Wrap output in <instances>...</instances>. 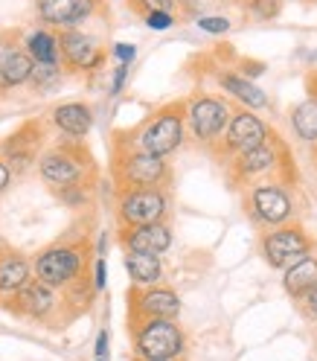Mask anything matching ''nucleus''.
Returning <instances> with one entry per match:
<instances>
[{
  "label": "nucleus",
  "instance_id": "nucleus-19",
  "mask_svg": "<svg viewBox=\"0 0 317 361\" xmlns=\"http://www.w3.org/2000/svg\"><path fill=\"white\" fill-rule=\"evenodd\" d=\"M125 271L131 283L137 288H146V286H157L163 277V262L157 254H134V251H125Z\"/></svg>",
  "mask_w": 317,
  "mask_h": 361
},
{
  "label": "nucleus",
  "instance_id": "nucleus-32",
  "mask_svg": "<svg viewBox=\"0 0 317 361\" xmlns=\"http://www.w3.org/2000/svg\"><path fill=\"white\" fill-rule=\"evenodd\" d=\"M128 79V64H117V71H114V82H111V97H120V90Z\"/></svg>",
  "mask_w": 317,
  "mask_h": 361
},
{
  "label": "nucleus",
  "instance_id": "nucleus-7",
  "mask_svg": "<svg viewBox=\"0 0 317 361\" xmlns=\"http://www.w3.org/2000/svg\"><path fill=\"white\" fill-rule=\"evenodd\" d=\"M58 61L67 71L76 73H90L99 71L105 61V50L99 38L87 35L82 30H58Z\"/></svg>",
  "mask_w": 317,
  "mask_h": 361
},
{
  "label": "nucleus",
  "instance_id": "nucleus-20",
  "mask_svg": "<svg viewBox=\"0 0 317 361\" xmlns=\"http://www.w3.org/2000/svg\"><path fill=\"white\" fill-rule=\"evenodd\" d=\"M314 286H317V257L314 254L303 257L300 262H294L291 268L282 271V288L294 300H297L300 295H306V291L314 288Z\"/></svg>",
  "mask_w": 317,
  "mask_h": 361
},
{
  "label": "nucleus",
  "instance_id": "nucleus-16",
  "mask_svg": "<svg viewBox=\"0 0 317 361\" xmlns=\"http://www.w3.org/2000/svg\"><path fill=\"white\" fill-rule=\"evenodd\" d=\"M277 164H280L277 146L268 140V143H262V146H256V149L239 152V154L233 157L230 169H233V178H236V180H256V178H265V175L274 172Z\"/></svg>",
  "mask_w": 317,
  "mask_h": 361
},
{
  "label": "nucleus",
  "instance_id": "nucleus-34",
  "mask_svg": "<svg viewBox=\"0 0 317 361\" xmlns=\"http://www.w3.org/2000/svg\"><path fill=\"white\" fill-rule=\"evenodd\" d=\"M12 184V169H9V164L0 157V192H6V187Z\"/></svg>",
  "mask_w": 317,
  "mask_h": 361
},
{
  "label": "nucleus",
  "instance_id": "nucleus-18",
  "mask_svg": "<svg viewBox=\"0 0 317 361\" xmlns=\"http://www.w3.org/2000/svg\"><path fill=\"white\" fill-rule=\"evenodd\" d=\"M32 277V265L18 251H0V295H15V291Z\"/></svg>",
  "mask_w": 317,
  "mask_h": 361
},
{
  "label": "nucleus",
  "instance_id": "nucleus-28",
  "mask_svg": "<svg viewBox=\"0 0 317 361\" xmlns=\"http://www.w3.org/2000/svg\"><path fill=\"white\" fill-rule=\"evenodd\" d=\"M143 24L149 30H154V32H163V30L175 27V15L172 12H146L143 15Z\"/></svg>",
  "mask_w": 317,
  "mask_h": 361
},
{
  "label": "nucleus",
  "instance_id": "nucleus-14",
  "mask_svg": "<svg viewBox=\"0 0 317 361\" xmlns=\"http://www.w3.org/2000/svg\"><path fill=\"white\" fill-rule=\"evenodd\" d=\"M120 242L125 251L134 254H166L172 247V231L169 224L154 221V224H131V228L120 231Z\"/></svg>",
  "mask_w": 317,
  "mask_h": 361
},
{
  "label": "nucleus",
  "instance_id": "nucleus-25",
  "mask_svg": "<svg viewBox=\"0 0 317 361\" xmlns=\"http://www.w3.org/2000/svg\"><path fill=\"white\" fill-rule=\"evenodd\" d=\"M58 79H61V64H35V67H32V76H30V82H32L38 90L56 87Z\"/></svg>",
  "mask_w": 317,
  "mask_h": 361
},
{
  "label": "nucleus",
  "instance_id": "nucleus-10",
  "mask_svg": "<svg viewBox=\"0 0 317 361\" xmlns=\"http://www.w3.org/2000/svg\"><path fill=\"white\" fill-rule=\"evenodd\" d=\"M85 169H87V164L82 161V154L76 149H67V146L50 149L47 154H41V161H38L41 178L56 190L82 187L85 184Z\"/></svg>",
  "mask_w": 317,
  "mask_h": 361
},
{
  "label": "nucleus",
  "instance_id": "nucleus-24",
  "mask_svg": "<svg viewBox=\"0 0 317 361\" xmlns=\"http://www.w3.org/2000/svg\"><path fill=\"white\" fill-rule=\"evenodd\" d=\"M291 126H294V131H297L300 140H306V143H314L317 140V99L314 97L303 99L300 105H294Z\"/></svg>",
  "mask_w": 317,
  "mask_h": 361
},
{
  "label": "nucleus",
  "instance_id": "nucleus-11",
  "mask_svg": "<svg viewBox=\"0 0 317 361\" xmlns=\"http://www.w3.org/2000/svg\"><path fill=\"white\" fill-rule=\"evenodd\" d=\"M224 152L230 154H239V152H247V149H256L262 143H268L271 137V128L254 114L251 108H239L236 114H230V123L224 128Z\"/></svg>",
  "mask_w": 317,
  "mask_h": 361
},
{
  "label": "nucleus",
  "instance_id": "nucleus-30",
  "mask_svg": "<svg viewBox=\"0 0 317 361\" xmlns=\"http://www.w3.org/2000/svg\"><path fill=\"white\" fill-rule=\"evenodd\" d=\"M297 300H300V309H303L306 318L317 321V286H314V288H309L306 295H300Z\"/></svg>",
  "mask_w": 317,
  "mask_h": 361
},
{
  "label": "nucleus",
  "instance_id": "nucleus-39",
  "mask_svg": "<svg viewBox=\"0 0 317 361\" xmlns=\"http://www.w3.org/2000/svg\"><path fill=\"white\" fill-rule=\"evenodd\" d=\"M4 38H6V35H4V32H0V41H4Z\"/></svg>",
  "mask_w": 317,
  "mask_h": 361
},
{
  "label": "nucleus",
  "instance_id": "nucleus-26",
  "mask_svg": "<svg viewBox=\"0 0 317 361\" xmlns=\"http://www.w3.org/2000/svg\"><path fill=\"white\" fill-rule=\"evenodd\" d=\"M131 9L137 15H146V12H175L178 9V0H128Z\"/></svg>",
  "mask_w": 317,
  "mask_h": 361
},
{
  "label": "nucleus",
  "instance_id": "nucleus-17",
  "mask_svg": "<svg viewBox=\"0 0 317 361\" xmlns=\"http://www.w3.org/2000/svg\"><path fill=\"white\" fill-rule=\"evenodd\" d=\"M53 126L67 137H85L90 126H94V111L85 102H64L53 108Z\"/></svg>",
  "mask_w": 317,
  "mask_h": 361
},
{
  "label": "nucleus",
  "instance_id": "nucleus-15",
  "mask_svg": "<svg viewBox=\"0 0 317 361\" xmlns=\"http://www.w3.org/2000/svg\"><path fill=\"white\" fill-rule=\"evenodd\" d=\"M12 309L18 314H27V318H47V314L56 309V288L41 283L38 277L27 280L12 295Z\"/></svg>",
  "mask_w": 317,
  "mask_h": 361
},
{
  "label": "nucleus",
  "instance_id": "nucleus-40",
  "mask_svg": "<svg viewBox=\"0 0 317 361\" xmlns=\"http://www.w3.org/2000/svg\"><path fill=\"white\" fill-rule=\"evenodd\" d=\"M0 251H4V242H0Z\"/></svg>",
  "mask_w": 317,
  "mask_h": 361
},
{
  "label": "nucleus",
  "instance_id": "nucleus-2",
  "mask_svg": "<svg viewBox=\"0 0 317 361\" xmlns=\"http://www.w3.org/2000/svg\"><path fill=\"white\" fill-rule=\"evenodd\" d=\"M187 350V338L172 318L140 321L134 332V353L137 358H180Z\"/></svg>",
  "mask_w": 317,
  "mask_h": 361
},
{
  "label": "nucleus",
  "instance_id": "nucleus-35",
  "mask_svg": "<svg viewBox=\"0 0 317 361\" xmlns=\"http://www.w3.org/2000/svg\"><path fill=\"white\" fill-rule=\"evenodd\" d=\"M94 353H97V358H105V355H108V332H105V329H102L99 338H97V350H94Z\"/></svg>",
  "mask_w": 317,
  "mask_h": 361
},
{
  "label": "nucleus",
  "instance_id": "nucleus-22",
  "mask_svg": "<svg viewBox=\"0 0 317 361\" xmlns=\"http://www.w3.org/2000/svg\"><path fill=\"white\" fill-rule=\"evenodd\" d=\"M32 67H35V61L27 56L24 47H18V50L6 59V64L0 67V90H12V87L27 85L30 76H32Z\"/></svg>",
  "mask_w": 317,
  "mask_h": 361
},
{
  "label": "nucleus",
  "instance_id": "nucleus-33",
  "mask_svg": "<svg viewBox=\"0 0 317 361\" xmlns=\"http://www.w3.org/2000/svg\"><path fill=\"white\" fill-rule=\"evenodd\" d=\"M105 283H108V268H105V257H99V259H97V280H94V288L102 291Z\"/></svg>",
  "mask_w": 317,
  "mask_h": 361
},
{
  "label": "nucleus",
  "instance_id": "nucleus-36",
  "mask_svg": "<svg viewBox=\"0 0 317 361\" xmlns=\"http://www.w3.org/2000/svg\"><path fill=\"white\" fill-rule=\"evenodd\" d=\"M311 97H314V99H317V73H314V76H311Z\"/></svg>",
  "mask_w": 317,
  "mask_h": 361
},
{
  "label": "nucleus",
  "instance_id": "nucleus-23",
  "mask_svg": "<svg viewBox=\"0 0 317 361\" xmlns=\"http://www.w3.org/2000/svg\"><path fill=\"white\" fill-rule=\"evenodd\" d=\"M24 50L35 64H61L58 61V32H53V30L30 32Z\"/></svg>",
  "mask_w": 317,
  "mask_h": 361
},
{
  "label": "nucleus",
  "instance_id": "nucleus-37",
  "mask_svg": "<svg viewBox=\"0 0 317 361\" xmlns=\"http://www.w3.org/2000/svg\"><path fill=\"white\" fill-rule=\"evenodd\" d=\"M178 4H184V6H187V9H192V6H195V4H201V0H178Z\"/></svg>",
  "mask_w": 317,
  "mask_h": 361
},
{
  "label": "nucleus",
  "instance_id": "nucleus-4",
  "mask_svg": "<svg viewBox=\"0 0 317 361\" xmlns=\"http://www.w3.org/2000/svg\"><path fill=\"white\" fill-rule=\"evenodd\" d=\"M114 175H117V184L123 190H143V187H161L169 178V166H166L163 157L131 149V152H123L117 157Z\"/></svg>",
  "mask_w": 317,
  "mask_h": 361
},
{
  "label": "nucleus",
  "instance_id": "nucleus-38",
  "mask_svg": "<svg viewBox=\"0 0 317 361\" xmlns=\"http://www.w3.org/2000/svg\"><path fill=\"white\" fill-rule=\"evenodd\" d=\"M137 361H180V358H137Z\"/></svg>",
  "mask_w": 317,
  "mask_h": 361
},
{
  "label": "nucleus",
  "instance_id": "nucleus-29",
  "mask_svg": "<svg viewBox=\"0 0 317 361\" xmlns=\"http://www.w3.org/2000/svg\"><path fill=\"white\" fill-rule=\"evenodd\" d=\"M251 12L259 20H274L280 15V0H251Z\"/></svg>",
  "mask_w": 317,
  "mask_h": 361
},
{
  "label": "nucleus",
  "instance_id": "nucleus-8",
  "mask_svg": "<svg viewBox=\"0 0 317 361\" xmlns=\"http://www.w3.org/2000/svg\"><path fill=\"white\" fill-rule=\"evenodd\" d=\"M169 210V201L163 195V190L157 187H143V190H123L120 195V224L123 228H131V224H154L163 221Z\"/></svg>",
  "mask_w": 317,
  "mask_h": 361
},
{
  "label": "nucleus",
  "instance_id": "nucleus-21",
  "mask_svg": "<svg viewBox=\"0 0 317 361\" xmlns=\"http://www.w3.org/2000/svg\"><path fill=\"white\" fill-rule=\"evenodd\" d=\"M218 85L230 97H236L244 108H268V94L262 87H256L251 79H244L239 73H218Z\"/></svg>",
  "mask_w": 317,
  "mask_h": 361
},
{
  "label": "nucleus",
  "instance_id": "nucleus-13",
  "mask_svg": "<svg viewBox=\"0 0 317 361\" xmlns=\"http://www.w3.org/2000/svg\"><path fill=\"white\" fill-rule=\"evenodd\" d=\"M131 312L134 321H149V318H178L180 314V298L172 288L163 286H146L143 291L131 295Z\"/></svg>",
  "mask_w": 317,
  "mask_h": 361
},
{
  "label": "nucleus",
  "instance_id": "nucleus-6",
  "mask_svg": "<svg viewBox=\"0 0 317 361\" xmlns=\"http://www.w3.org/2000/svg\"><path fill=\"white\" fill-rule=\"evenodd\" d=\"M247 207H251V216L265 228H280V224H288L294 219V198L277 180L251 187Z\"/></svg>",
  "mask_w": 317,
  "mask_h": 361
},
{
  "label": "nucleus",
  "instance_id": "nucleus-12",
  "mask_svg": "<svg viewBox=\"0 0 317 361\" xmlns=\"http://www.w3.org/2000/svg\"><path fill=\"white\" fill-rule=\"evenodd\" d=\"M99 9V0H35V12L56 30H79Z\"/></svg>",
  "mask_w": 317,
  "mask_h": 361
},
{
  "label": "nucleus",
  "instance_id": "nucleus-1",
  "mask_svg": "<svg viewBox=\"0 0 317 361\" xmlns=\"http://www.w3.org/2000/svg\"><path fill=\"white\" fill-rule=\"evenodd\" d=\"M187 134V105H166L137 131V149L157 154V157H169L175 149H180Z\"/></svg>",
  "mask_w": 317,
  "mask_h": 361
},
{
  "label": "nucleus",
  "instance_id": "nucleus-3",
  "mask_svg": "<svg viewBox=\"0 0 317 361\" xmlns=\"http://www.w3.org/2000/svg\"><path fill=\"white\" fill-rule=\"evenodd\" d=\"M85 271V251L76 245H53L35 257V277L53 288H67Z\"/></svg>",
  "mask_w": 317,
  "mask_h": 361
},
{
  "label": "nucleus",
  "instance_id": "nucleus-9",
  "mask_svg": "<svg viewBox=\"0 0 317 361\" xmlns=\"http://www.w3.org/2000/svg\"><path fill=\"white\" fill-rule=\"evenodd\" d=\"M187 123L198 143L213 146L216 140H221L224 128L230 123V108L216 97H198L187 105Z\"/></svg>",
  "mask_w": 317,
  "mask_h": 361
},
{
  "label": "nucleus",
  "instance_id": "nucleus-31",
  "mask_svg": "<svg viewBox=\"0 0 317 361\" xmlns=\"http://www.w3.org/2000/svg\"><path fill=\"white\" fill-rule=\"evenodd\" d=\"M134 56H137V47H134V44H114V59L120 64H131Z\"/></svg>",
  "mask_w": 317,
  "mask_h": 361
},
{
  "label": "nucleus",
  "instance_id": "nucleus-41",
  "mask_svg": "<svg viewBox=\"0 0 317 361\" xmlns=\"http://www.w3.org/2000/svg\"><path fill=\"white\" fill-rule=\"evenodd\" d=\"M97 361H102V358H97Z\"/></svg>",
  "mask_w": 317,
  "mask_h": 361
},
{
  "label": "nucleus",
  "instance_id": "nucleus-5",
  "mask_svg": "<svg viewBox=\"0 0 317 361\" xmlns=\"http://www.w3.org/2000/svg\"><path fill=\"white\" fill-rule=\"evenodd\" d=\"M314 251V242L300 224H280L262 239V257L271 268L285 271Z\"/></svg>",
  "mask_w": 317,
  "mask_h": 361
},
{
  "label": "nucleus",
  "instance_id": "nucleus-27",
  "mask_svg": "<svg viewBox=\"0 0 317 361\" xmlns=\"http://www.w3.org/2000/svg\"><path fill=\"white\" fill-rule=\"evenodd\" d=\"M198 30L204 32H210V35H224V32H230V20L228 18H221V15H204L195 20Z\"/></svg>",
  "mask_w": 317,
  "mask_h": 361
}]
</instances>
